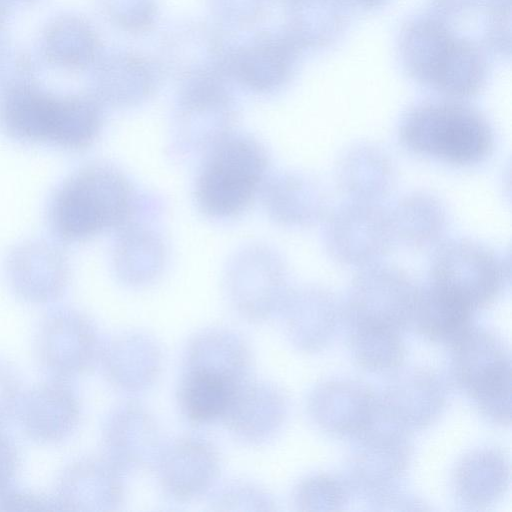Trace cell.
<instances>
[{"mask_svg":"<svg viewBox=\"0 0 512 512\" xmlns=\"http://www.w3.org/2000/svg\"><path fill=\"white\" fill-rule=\"evenodd\" d=\"M473 310L438 286L419 288L412 323L433 342L457 343L470 329Z\"/></svg>","mask_w":512,"mask_h":512,"instance_id":"d4e9b609","label":"cell"},{"mask_svg":"<svg viewBox=\"0 0 512 512\" xmlns=\"http://www.w3.org/2000/svg\"><path fill=\"white\" fill-rule=\"evenodd\" d=\"M282 306L290 338L296 346L307 351L327 343L340 313L335 295L314 285L290 291Z\"/></svg>","mask_w":512,"mask_h":512,"instance_id":"7402d4cb","label":"cell"},{"mask_svg":"<svg viewBox=\"0 0 512 512\" xmlns=\"http://www.w3.org/2000/svg\"><path fill=\"white\" fill-rule=\"evenodd\" d=\"M376 425V424H375ZM375 425L359 435L353 464L359 481L377 486L402 473L409 460V447L402 430H376Z\"/></svg>","mask_w":512,"mask_h":512,"instance_id":"83f0119b","label":"cell"},{"mask_svg":"<svg viewBox=\"0 0 512 512\" xmlns=\"http://www.w3.org/2000/svg\"><path fill=\"white\" fill-rule=\"evenodd\" d=\"M400 143L415 155L453 166H473L492 153L494 133L475 109L456 102L424 103L402 118Z\"/></svg>","mask_w":512,"mask_h":512,"instance_id":"3957f363","label":"cell"},{"mask_svg":"<svg viewBox=\"0 0 512 512\" xmlns=\"http://www.w3.org/2000/svg\"><path fill=\"white\" fill-rule=\"evenodd\" d=\"M335 179L349 200L380 203L394 189L397 174L384 149L372 143H358L339 157Z\"/></svg>","mask_w":512,"mask_h":512,"instance_id":"d6986e66","label":"cell"},{"mask_svg":"<svg viewBox=\"0 0 512 512\" xmlns=\"http://www.w3.org/2000/svg\"><path fill=\"white\" fill-rule=\"evenodd\" d=\"M507 457L496 448H480L466 454L454 472L457 496L466 504L485 506L501 497L509 485Z\"/></svg>","mask_w":512,"mask_h":512,"instance_id":"cb8c5ba5","label":"cell"},{"mask_svg":"<svg viewBox=\"0 0 512 512\" xmlns=\"http://www.w3.org/2000/svg\"><path fill=\"white\" fill-rule=\"evenodd\" d=\"M98 352L97 336L83 315L63 311L42 324L36 353L44 368L59 377H73L91 367Z\"/></svg>","mask_w":512,"mask_h":512,"instance_id":"7c38bea8","label":"cell"},{"mask_svg":"<svg viewBox=\"0 0 512 512\" xmlns=\"http://www.w3.org/2000/svg\"><path fill=\"white\" fill-rule=\"evenodd\" d=\"M103 443L105 458L121 472L154 465L163 448L156 422L136 405H123L109 416Z\"/></svg>","mask_w":512,"mask_h":512,"instance_id":"2e32d148","label":"cell"},{"mask_svg":"<svg viewBox=\"0 0 512 512\" xmlns=\"http://www.w3.org/2000/svg\"><path fill=\"white\" fill-rule=\"evenodd\" d=\"M228 286L234 306L243 316L265 318L287 295L284 263L267 248L245 250L233 262Z\"/></svg>","mask_w":512,"mask_h":512,"instance_id":"30bf717a","label":"cell"},{"mask_svg":"<svg viewBox=\"0 0 512 512\" xmlns=\"http://www.w3.org/2000/svg\"><path fill=\"white\" fill-rule=\"evenodd\" d=\"M430 267V283L473 311L492 304L509 277L507 262L489 246L468 238L441 242Z\"/></svg>","mask_w":512,"mask_h":512,"instance_id":"52a82bcc","label":"cell"},{"mask_svg":"<svg viewBox=\"0 0 512 512\" xmlns=\"http://www.w3.org/2000/svg\"><path fill=\"white\" fill-rule=\"evenodd\" d=\"M56 510L52 496L44 494L6 489L0 494V511H42Z\"/></svg>","mask_w":512,"mask_h":512,"instance_id":"836d02e7","label":"cell"},{"mask_svg":"<svg viewBox=\"0 0 512 512\" xmlns=\"http://www.w3.org/2000/svg\"><path fill=\"white\" fill-rule=\"evenodd\" d=\"M444 403L440 381L421 369L399 374L379 399L380 415L402 431L431 425L441 414Z\"/></svg>","mask_w":512,"mask_h":512,"instance_id":"e0dca14e","label":"cell"},{"mask_svg":"<svg viewBox=\"0 0 512 512\" xmlns=\"http://www.w3.org/2000/svg\"><path fill=\"white\" fill-rule=\"evenodd\" d=\"M134 204L132 187L120 171L92 164L74 173L57 190L50 221L60 238L79 241L126 226Z\"/></svg>","mask_w":512,"mask_h":512,"instance_id":"6da1fadb","label":"cell"},{"mask_svg":"<svg viewBox=\"0 0 512 512\" xmlns=\"http://www.w3.org/2000/svg\"><path fill=\"white\" fill-rule=\"evenodd\" d=\"M16 416L28 438L38 443H56L76 429L80 405L65 383L44 382L21 396Z\"/></svg>","mask_w":512,"mask_h":512,"instance_id":"9a60e30c","label":"cell"},{"mask_svg":"<svg viewBox=\"0 0 512 512\" xmlns=\"http://www.w3.org/2000/svg\"><path fill=\"white\" fill-rule=\"evenodd\" d=\"M186 354V368L211 371L238 383L248 380L250 351L244 340L232 331H204L191 341Z\"/></svg>","mask_w":512,"mask_h":512,"instance_id":"f1b7e54d","label":"cell"},{"mask_svg":"<svg viewBox=\"0 0 512 512\" xmlns=\"http://www.w3.org/2000/svg\"><path fill=\"white\" fill-rule=\"evenodd\" d=\"M350 347L362 368L386 372L399 368L405 358V345L399 332L376 327H353Z\"/></svg>","mask_w":512,"mask_h":512,"instance_id":"4dcf8cb0","label":"cell"},{"mask_svg":"<svg viewBox=\"0 0 512 512\" xmlns=\"http://www.w3.org/2000/svg\"><path fill=\"white\" fill-rule=\"evenodd\" d=\"M21 396L14 372L0 362V430L16 416Z\"/></svg>","mask_w":512,"mask_h":512,"instance_id":"e575fe53","label":"cell"},{"mask_svg":"<svg viewBox=\"0 0 512 512\" xmlns=\"http://www.w3.org/2000/svg\"><path fill=\"white\" fill-rule=\"evenodd\" d=\"M324 222L326 251L345 266L379 263L395 243L388 210L380 203L349 200L329 211Z\"/></svg>","mask_w":512,"mask_h":512,"instance_id":"9c48e42d","label":"cell"},{"mask_svg":"<svg viewBox=\"0 0 512 512\" xmlns=\"http://www.w3.org/2000/svg\"><path fill=\"white\" fill-rule=\"evenodd\" d=\"M452 348L455 384L484 417L510 424L511 362L506 345L488 331L471 328Z\"/></svg>","mask_w":512,"mask_h":512,"instance_id":"8992f818","label":"cell"},{"mask_svg":"<svg viewBox=\"0 0 512 512\" xmlns=\"http://www.w3.org/2000/svg\"><path fill=\"white\" fill-rule=\"evenodd\" d=\"M219 510H230L231 506L238 505H266L271 504L270 498L258 487L243 483L231 484L224 489L213 500Z\"/></svg>","mask_w":512,"mask_h":512,"instance_id":"d6a6232c","label":"cell"},{"mask_svg":"<svg viewBox=\"0 0 512 512\" xmlns=\"http://www.w3.org/2000/svg\"><path fill=\"white\" fill-rule=\"evenodd\" d=\"M0 121L17 140L81 149L98 136L102 114L98 103L88 97L55 96L35 88L15 87L1 102Z\"/></svg>","mask_w":512,"mask_h":512,"instance_id":"7a4b0ae2","label":"cell"},{"mask_svg":"<svg viewBox=\"0 0 512 512\" xmlns=\"http://www.w3.org/2000/svg\"><path fill=\"white\" fill-rule=\"evenodd\" d=\"M312 420L323 431L358 437L373 427L379 416V399L365 385L346 380L322 383L308 400Z\"/></svg>","mask_w":512,"mask_h":512,"instance_id":"8fae6325","label":"cell"},{"mask_svg":"<svg viewBox=\"0 0 512 512\" xmlns=\"http://www.w3.org/2000/svg\"><path fill=\"white\" fill-rule=\"evenodd\" d=\"M285 413V398L277 388L247 380L236 390L222 421L244 442L262 443L278 431Z\"/></svg>","mask_w":512,"mask_h":512,"instance_id":"ac0fdd59","label":"cell"},{"mask_svg":"<svg viewBox=\"0 0 512 512\" xmlns=\"http://www.w3.org/2000/svg\"><path fill=\"white\" fill-rule=\"evenodd\" d=\"M402 54L415 79L444 95L469 97L484 85L485 64L477 49L436 21L410 25L402 39Z\"/></svg>","mask_w":512,"mask_h":512,"instance_id":"277c9868","label":"cell"},{"mask_svg":"<svg viewBox=\"0 0 512 512\" xmlns=\"http://www.w3.org/2000/svg\"><path fill=\"white\" fill-rule=\"evenodd\" d=\"M102 363L114 385L125 390H140L157 376L160 351L145 335H122L102 351Z\"/></svg>","mask_w":512,"mask_h":512,"instance_id":"484cf974","label":"cell"},{"mask_svg":"<svg viewBox=\"0 0 512 512\" xmlns=\"http://www.w3.org/2000/svg\"><path fill=\"white\" fill-rule=\"evenodd\" d=\"M123 496L121 471L104 457L81 459L68 466L52 498L56 510L107 511L121 505Z\"/></svg>","mask_w":512,"mask_h":512,"instance_id":"4fadbf2b","label":"cell"},{"mask_svg":"<svg viewBox=\"0 0 512 512\" xmlns=\"http://www.w3.org/2000/svg\"><path fill=\"white\" fill-rule=\"evenodd\" d=\"M164 492L174 500L186 501L211 488L219 473V457L206 440L180 438L162 449L156 462Z\"/></svg>","mask_w":512,"mask_h":512,"instance_id":"5bb4252c","label":"cell"},{"mask_svg":"<svg viewBox=\"0 0 512 512\" xmlns=\"http://www.w3.org/2000/svg\"><path fill=\"white\" fill-rule=\"evenodd\" d=\"M19 465V455L13 441L0 430V494L9 488Z\"/></svg>","mask_w":512,"mask_h":512,"instance_id":"d590c367","label":"cell"},{"mask_svg":"<svg viewBox=\"0 0 512 512\" xmlns=\"http://www.w3.org/2000/svg\"><path fill=\"white\" fill-rule=\"evenodd\" d=\"M241 384L211 371L186 368L178 388L181 412L194 424L222 420Z\"/></svg>","mask_w":512,"mask_h":512,"instance_id":"4316f807","label":"cell"},{"mask_svg":"<svg viewBox=\"0 0 512 512\" xmlns=\"http://www.w3.org/2000/svg\"><path fill=\"white\" fill-rule=\"evenodd\" d=\"M115 250V267L119 276L131 284H143L160 272L164 249L151 231L124 226Z\"/></svg>","mask_w":512,"mask_h":512,"instance_id":"f546056e","label":"cell"},{"mask_svg":"<svg viewBox=\"0 0 512 512\" xmlns=\"http://www.w3.org/2000/svg\"><path fill=\"white\" fill-rule=\"evenodd\" d=\"M395 243L412 249L438 246L446 232L448 213L444 203L427 191L401 197L388 210Z\"/></svg>","mask_w":512,"mask_h":512,"instance_id":"603a6c76","label":"cell"},{"mask_svg":"<svg viewBox=\"0 0 512 512\" xmlns=\"http://www.w3.org/2000/svg\"><path fill=\"white\" fill-rule=\"evenodd\" d=\"M265 148L246 135L227 134L210 149L196 181V200L204 213L230 218L243 212L266 178Z\"/></svg>","mask_w":512,"mask_h":512,"instance_id":"5b68a950","label":"cell"},{"mask_svg":"<svg viewBox=\"0 0 512 512\" xmlns=\"http://www.w3.org/2000/svg\"><path fill=\"white\" fill-rule=\"evenodd\" d=\"M8 271L14 291L31 303H46L57 298L68 277L61 252L40 242L16 249L10 257Z\"/></svg>","mask_w":512,"mask_h":512,"instance_id":"44dd1931","label":"cell"},{"mask_svg":"<svg viewBox=\"0 0 512 512\" xmlns=\"http://www.w3.org/2000/svg\"><path fill=\"white\" fill-rule=\"evenodd\" d=\"M418 290L399 268L380 262L361 268L349 288L347 317L353 327L400 332L412 323Z\"/></svg>","mask_w":512,"mask_h":512,"instance_id":"ba28073f","label":"cell"},{"mask_svg":"<svg viewBox=\"0 0 512 512\" xmlns=\"http://www.w3.org/2000/svg\"><path fill=\"white\" fill-rule=\"evenodd\" d=\"M347 497V488L339 479L318 474L304 479L297 486L295 504L301 510H339Z\"/></svg>","mask_w":512,"mask_h":512,"instance_id":"1f68e13d","label":"cell"},{"mask_svg":"<svg viewBox=\"0 0 512 512\" xmlns=\"http://www.w3.org/2000/svg\"><path fill=\"white\" fill-rule=\"evenodd\" d=\"M264 204L277 222L305 227L325 220L329 199L323 185L314 177L289 172L264 182Z\"/></svg>","mask_w":512,"mask_h":512,"instance_id":"ffe728a7","label":"cell"}]
</instances>
